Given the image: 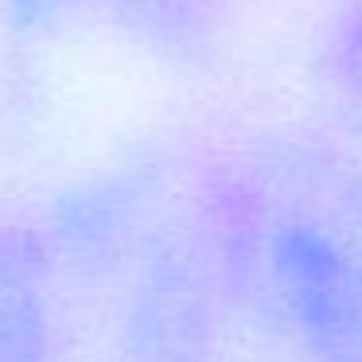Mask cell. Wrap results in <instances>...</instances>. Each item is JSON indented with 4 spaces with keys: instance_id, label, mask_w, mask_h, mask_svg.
I'll return each mask as SVG.
<instances>
[{
    "instance_id": "cell-2",
    "label": "cell",
    "mask_w": 362,
    "mask_h": 362,
    "mask_svg": "<svg viewBox=\"0 0 362 362\" xmlns=\"http://www.w3.org/2000/svg\"><path fill=\"white\" fill-rule=\"evenodd\" d=\"M51 358V265L40 238L0 222V362Z\"/></svg>"
},
{
    "instance_id": "cell-1",
    "label": "cell",
    "mask_w": 362,
    "mask_h": 362,
    "mask_svg": "<svg viewBox=\"0 0 362 362\" xmlns=\"http://www.w3.org/2000/svg\"><path fill=\"white\" fill-rule=\"evenodd\" d=\"M214 234L253 312L300 362H362V168L269 144L226 172Z\"/></svg>"
}]
</instances>
